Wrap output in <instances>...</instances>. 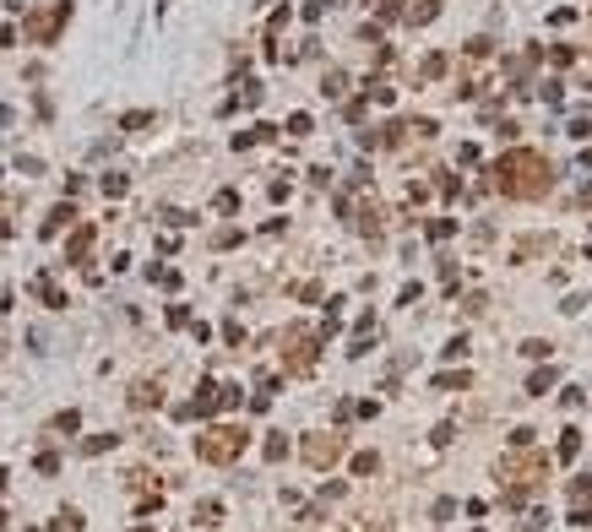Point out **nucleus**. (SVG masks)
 <instances>
[{
	"mask_svg": "<svg viewBox=\"0 0 592 532\" xmlns=\"http://www.w3.org/2000/svg\"><path fill=\"white\" fill-rule=\"evenodd\" d=\"M554 386V369H538V375H532V380H527V391H532V397H544V391H549Z\"/></svg>",
	"mask_w": 592,
	"mask_h": 532,
	"instance_id": "nucleus-6",
	"label": "nucleus"
},
{
	"mask_svg": "<svg viewBox=\"0 0 592 532\" xmlns=\"http://www.w3.org/2000/svg\"><path fill=\"white\" fill-rule=\"evenodd\" d=\"M196 451H202L206 462H234V456L245 451V430H206L202 440H196Z\"/></svg>",
	"mask_w": 592,
	"mask_h": 532,
	"instance_id": "nucleus-2",
	"label": "nucleus"
},
{
	"mask_svg": "<svg viewBox=\"0 0 592 532\" xmlns=\"http://www.w3.org/2000/svg\"><path fill=\"white\" fill-rule=\"evenodd\" d=\"M494 185L506 196H544L549 190V164L538 152H506L500 168H494Z\"/></svg>",
	"mask_w": 592,
	"mask_h": 532,
	"instance_id": "nucleus-1",
	"label": "nucleus"
},
{
	"mask_svg": "<svg viewBox=\"0 0 592 532\" xmlns=\"http://www.w3.org/2000/svg\"><path fill=\"white\" fill-rule=\"evenodd\" d=\"M305 456L315 462V467H327V462L343 456V440H337V434H315V440H305Z\"/></svg>",
	"mask_w": 592,
	"mask_h": 532,
	"instance_id": "nucleus-3",
	"label": "nucleus"
},
{
	"mask_svg": "<svg viewBox=\"0 0 592 532\" xmlns=\"http://www.w3.org/2000/svg\"><path fill=\"white\" fill-rule=\"evenodd\" d=\"M435 386H440V391H462V386H468V375H440Z\"/></svg>",
	"mask_w": 592,
	"mask_h": 532,
	"instance_id": "nucleus-7",
	"label": "nucleus"
},
{
	"mask_svg": "<svg viewBox=\"0 0 592 532\" xmlns=\"http://www.w3.org/2000/svg\"><path fill=\"white\" fill-rule=\"evenodd\" d=\"M571 494H576V500H592V472H587V478H576Z\"/></svg>",
	"mask_w": 592,
	"mask_h": 532,
	"instance_id": "nucleus-10",
	"label": "nucleus"
},
{
	"mask_svg": "<svg viewBox=\"0 0 592 532\" xmlns=\"http://www.w3.org/2000/svg\"><path fill=\"white\" fill-rule=\"evenodd\" d=\"M500 472H506V478H516V484H532V478H544V472H549V462H544V456H532V462H516V456H511Z\"/></svg>",
	"mask_w": 592,
	"mask_h": 532,
	"instance_id": "nucleus-4",
	"label": "nucleus"
},
{
	"mask_svg": "<svg viewBox=\"0 0 592 532\" xmlns=\"http://www.w3.org/2000/svg\"><path fill=\"white\" fill-rule=\"evenodd\" d=\"M576 451H581V430H565V440H560V462H571Z\"/></svg>",
	"mask_w": 592,
	"mask_h": 532,
	"instance_id": "nucleus-5",
	"label": "nucleus"
},
{
	"mask_svg": "<svg viewBox=\"0 0 592 532\" xmlns=\"http://www.w3.org/2000/svg\"><path fill=\"white\" fill-rule=\"evenodd\" d=\"M381 462H375V451H364V456H353V472H375Z\"/></svg>",
	"mask_w": 592,
	"mask_h": 532,
	"instance_id": "nucleus-9",
	"label": "nucleus"
},
{
	"mask_svg": "<svg viewBox=\"0 0 592 532\" xmlns=\"http://www.w3.org/2000/svg\"><path fill=\"white\" fill-rule=\"evenodd\" d=\"M136 408H147V402H158V386H136V397H131Z\"/></svg>",
	"mask_w": 592,
	"mask_h": 532,
	"instance_id": "nucleus-8",
	"label": "nucleus"
}]
</instances>
